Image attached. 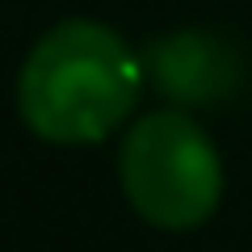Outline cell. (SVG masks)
Segmentation results:
<instances>
[{
	"mask_svg": "<svg viewBox=\"0 0 252 252\" xmlns=\"http://www.w3.org/2000/svg\"><path fill=\"white\" fill-rule=\"evenodd\" d=\"M143 59L97 21H59L17 80V109L46 143H101L143 93Z\"/></svg>",
	"mask_w": 252,
	"mask_h": 252,
	"instance_id": "1",
	"label": "cell"
},
{
	"mask_svg": "<svg viewBox=\"0 0 252 252\" xmlns=\"http://www.w3.org/2000/svg\"><path fill=\"white\" fill-rule=\"evenodd\" d=\"M118 172L135 215L164 231L206 223L223 198V164L215 143L181 109L139 118L122 143Z\"/></svg>",
	"mask_w": 252,
	"mask_h": 252,
	"instance_id": "2",
	"label": "cell"
},
{
	"mask_svg": "<svg viewBox=\"0 0 252 252\" xmlns=\"http://www.w3.org/2000/svg\"><path fill=\"white\" fill-rule=\"evenodd\" d=\"M143 76L172 105H215L240 89L244 67L231 42L202 30H181L143 51Z\"/></svg>",
	"mask_w": 252,
	"mask_h": 252,
	"instance_id": "3",
	"label": "cell"
}]
</instances>
